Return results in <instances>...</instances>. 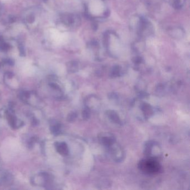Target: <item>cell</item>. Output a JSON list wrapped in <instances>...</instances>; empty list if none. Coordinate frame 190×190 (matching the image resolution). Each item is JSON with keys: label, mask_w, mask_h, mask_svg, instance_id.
Listing matches in <instances>:
<instances>
[{"label": "cell", "mask_w": 190, "mask_h": 190, "mask_svg": "<svg viewBox=\"0 0 190 190\" xmlns=\"http://www.w3.org/2000/svg\"><path fill=\"white\" fill-rule=\"evenodd\" d=\"M138 167L141 171L148 174H157L161 170L159 163L153 158L144 159L140 161Z\"/></svg>", "instance_id": "1"}, {"label": "cell", "mask_w": 190, "mask_h": 190, "mask_svg": "<svg viewBox=\"0 0 190 190\" xmlns=\"http://www.w3.org/2000/svg\"><path fill=\"white\" fill-rule=\"evenodd\" d=\"M99 141L102 145L109 147L115 142V138L111 133H100L98 137Z\"/></svg>", "instance_id": "2"}, {"label": "cell", "mask_w": 190, "mask_h": 190, "mask_svg": "<svg viewBox=\"0 0 190 190\" xmlns=\"http://www.w3.org/2000/svg\"><path fill=\"white\" fill-rule=\"evenodd\" d=\"M56 149L61 155L66 156L69 154V148L68 145L65 142L56 143Z\"/></svg>", "instance_id": "3"}, {"label": "cell", "mask_w": 190, "mask_h": 190, "mask_svg": "<svg viewBox=\"0 0 190 190\" xmlns=\"http://www.w3.org/2000/svg\"><path fill=\"white\" fill-rule=\"evenodd\" d=\"M106 114L108 118L114 123L121 124L122 121L118 114L113 110H108L106 111Z\"/></svg>", "instance_id": "4"}, {"label": "cell", "mask_w": 190, "mask_h": 190, "mask_svg": "<svg viewBox=\"0 0 190 190\" xmlns=\"http://www.w3.org/2000/svg\"><path fill=\"white\" fill-rule=\"evenodd\" d=\"M141 109L145 117H150L153 114V110L151 105L147 103H143L141 105Z\"/></svg>", "instance_id": "5"}, {"label": "cell", "mask_w": 190, "mask_h": 190, "mask_svg": "<svg viewBox=\"0 0 190 190\" xmlns=\"http://www.w3.org/2000/svg\"><path fill=\"white\" fill-rule=\"evenodd\" d=\"M91 115V109L88 107H86L84 108L82 111V118L85 120H88Z\"/></svg>", "instance_id": "6"}, {"label": "cell", "mask_w": 190, "mask_h": 190, "mask_svg": "<svg viewBox=\"0 0 190 190\" xmlns=\"http://www.w3.org/2000/svg\"><path fill=\"white\" fill-rule=\"evenodd\" d=\"M7 118H8V120H9V122L10 126L13 128H16L17 127V121L16 118L14 116L9 114Z\"/></svg>", "instance_id": "7"}, {"label": "cell", "mask_w": 190, "mask_h": 190, "mask_svg": "<svg viewBox=\"0 0 190 190\" xmlns=\"http://www.w3.org/2000/svg\"><path fill=\"white\" fill-rule=\"evenodd\" d=\"M50 130L51 133H53L55 135L58 134L60 132V125L57 124H55L54 126H51L50 127Z\"/></svg>", "instance_id": "8"}, {"label": "cell", "mask_w": 190, "mask_h": 190, "mask_svg": "<svg viewBox=\"0 0 190 190\" xmlns=\"http://www.w3.org/2000/svg\"><path fill=\"white\" fill-rule=\"evenodd\" d=\"M120 74V70L119 68L118 67H114V69L111 71V75L113 77H117Z\"/></svg>", "instance_id": "9"}, {"label": "cell", "mask_w": 190, "mask_h": 190, "mask_svg": "<svg viewBox=\"0 0 190 190\" xmlns=\"http://www.w3.org/2000/svg\"><path fill=\"white\" fill-rule=\"evenodd\" d=\"M76 117H77V113L76 112H71V113L69 114L68 117L67 118V119L69 122H73L75 120Z\"/></svg>", "instance_id": "10"}, {"label": "cell", "mask_w": 190, "mask_h": 190, "mask_svg": "<svg viewBox=\"0 0 190 190\" xmlns=\"http://www.w3.org/2000/svg\"><path fill=\"white\" fill-rule=\"evenodd\" d=\"M178 2H179V1H176V3H175V5H176V6H178V5H179V3H178Z\"/></svg>", "instance_id": "11"}]
</instances>
